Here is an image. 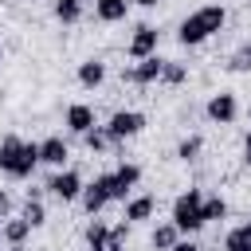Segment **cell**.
<instances>
[{"mask_svg":"<svg viewBox=\"0 0 251 251\" xmlns=\"http://www.w3.org/2000/svg\"><path fill=\"white\" fill-rule=\"evenodd\" d=\"M126 12H129V0H94V16H98L102 24L126 20Z\"/></svg>","mask_w":251,"mask_h":251,"instance_id":"obj_13","label":"cell"},{"mask_svg":"<svg viewBox=\"0 0 251 251\" xmlns=\"http://www.w3.org/2000/svg\"><path fill=\"white\" fill-rule=\"evenodd\" d=\"M247 114H251V110H247Z\"/></svg>","mask_w":251,"mask_h":251,"instance_id":"obj_35","label":"cell"},{"mask_svg":"<svg viewBox=\"0 0 251 251\" xmlns=\"http://www.w3.org/2000/svg\"><path fill=\"white\" fill-rule=\"evenodd\" d=\"M169 251H200V247H196V243H188V239H176Z\"/></svg>","mask_w":251,"mask_h":251,"instance_id":"obj_27","label":"cell"},{"mask_svg":"<svg viewBox=\"0 0 251 251\" xmlns=\"http://www.w3.org/2000/svg\"><path fill=\"white\" fill-rule=\"evenodd\" d=\"M129 59H149V55H157V27H149V24H141L137 31H133V39H129Z\"/></svg>","mask_w":251,"mask_h":251,"instance_id":"obj_8","label":"cell"},{"mask_svg":"<svg viewBox=\"0 0 251 251\" xmlns=\"http://www.w3.org/2000/svg\"><path fill=\"white\" fill-rule=\"evenodd\" d=\"M0 59H4V55H0Z\"/></svg>","mask_w":251,"mask_h":251,"instance_id":"obj_34","label":"cell"},{"mask_svg":"<svg viewBox=\"0 0 251 251\" xmlns=\"http://www.w3.org/2000/svg\"><path fill=\"white\" fill-rule=\"evenodd\" d=\"M78 16H82V0H55V20L75 24Z\"/></svg>","mask_w":251,"mask_h":251,"instance_id":"obj_20","label":"cell"},{"mask_svg":"<svg viewBox=\"0 0 251 251\" xmlns=\"http://www.w3.org/2000/svg\"><path fill=\"white\" fill-rule=\"evenodd\" d=\"M235 114H239V106H235V94L220 90V94H212V98H208V118H212V122L227 126V122H235Z\"/></svg>","mask_w":251,"mask_h":251,"instance_id":"obj_9","label":"cell"},{"mask_svg":"<svg viewBox=\"0 0 251 251\" xmlns=\"http://www.w3.org/2000/svg\"><path fill=\"white\" fill-rule=\"evenodd\" d=\"M200 204H204V192H200V188H188V192L176 196V204H173V224H176L180 235H192V231L204 227V212H200Z\"/></svg>","mask_w":251,"mask_h":251,"instance_id":"obj_3","label":"cell"},{"mask_svg":"<svg viewBox=\"0 0 251 251\" xmlns=\"http://www.w3.org/2000/svg\"><path fill=\"white\" fill-rule=\"evenodd\" d=\"M90 251H122V243H114V239H110V243H102V247H90Z\"/></svg>","mask_w":251,"mask_h":251,"instance_id":"obj_30","label":"cell"},{"mask_svg":"<svg viewBox=\"0 0 251 251\" xmlns=\"http://www.w3.org/2000/svg\"><path fill=\"white\" fill-rule=\"evenodd\" d=\"M67 157H71V149H67L63 137H47V141H39V165H55V169H63Z\"/></svg>","mask_w":251,"mask_h":251,"instance_id":"obj_10","label":"cell"},{"mask_svg":"<svg viewBox=\"0 0 251 251\" xmlns=\"http://www.w3.org/2000/svg\"><path fill=\"white\" fill-rule=\"evenodd\" d=\"M227 67H231V71H251V43H243V47L227 59Z\"/></svg>","mask_w":251,"mask_h":251,"instance_id":"obj_26","label":"cell"},{"mask_svg":"<svg viewBox=\"0 0 251 251\" xmlns=\"http://www.w3.org/2000/svg\"><path fill=\"white\" fill-rule=\"evenodd\" d=\"M200 212H204V224H212V220H224V216H227V200H224V196H204Z\"/></svg>","mask_w":251,"mask_h":251,"instance_id":"obj_19","label":"cell"},{"mask_svg":"<svg viewBox=\"0 0 251 251\" xmlns=\"http://www.w3.org/2000/svg\"><path fill=\"white\" fill-rule=\"evenodd\" d=\"M82 141H86V149H90V153H102V149L110 145L106 129H98V126H94V129H86V133H82Z\"/></svg>","mask_w":251,"mask_h":251,"instance_id":"obj_24","label":"cell"},{"mask_svg":"<svg viewBox=\"0 0 251 251\" xmlns=\"http://www.w3.org/2000/svg\"><path fill=\"white\" fill-rule=\"evenodd\" d=\"M224 251H251V224H239L224 235Z\"/></svg>","mask_w":251,"mask_h":251,"instance_id":"obj_15","label":"cell"},{"mask_svg":"<svg viewBox=\"0 0 251 251\" xmlns=\"http://www.w3.org/2000/svg\"><path fill=\"white\" fill-rule=\"evenodd\" d=\"M12 251H20V247H12Z\"/></svg>","mask_w":251,"mask_h":251,"instance_id":"obj_33","label":"cell"},{"mask_svg":"<svg viewBox=\"0 0 251 251\" xmlns=\"http://www.w3.org/2000/svg\"><path fill=\"white\" fill-rule=\"evenodd\" d=\"M243 161H247V165H251V133H247V137H243Z\"/></svg>","mask_w":251,"mask_h":251,"instance_id":"obj_29","label":"cell"},{"mask_svg":"<svg viewBox=\"0 0 251 251\" xmlns=\"http://www.w3.org/2000/svg\"><path fill=\"white\" fill-rule=\"evenodd\" d=\"M0 227H4V224H0ZM0 239H4V231H0Z\"/></svg>","mask_w":251,"mask_h":251,"instance_id":"obj_32","label":"cell"},{"mask_svg":"<svg viewBox=\"0 0 251 251\" xmlns=\"http://www.w3.org/2000/svg\"><path fill=\"white\" fill-rule=\"evenodd\" d=\"M141 180V169L137 165H129V161H122L118 169H114V200H126L129 196V188Z\"/></svg>","mask_w":251,"mask_h":251,"instance_id":"obj_11","label":"cell"},{"mask_svg":"<svg viewBox=\"0 0 251 251\" xmlns=\"http://www.w3.org/2000/svg\"><path fill=\"white\" fill-rule=\"evenodd\" d=\"M67 129L71 133H86V129H94V110L86 106V102H75V106H67Z\"/></svg>","mask_w":251,"mask_h":251,"instance_id":"obj_12","label":"cell"},{"mask_svg":"<svg viewBox=\"0 0 251 251\" xmlns=\"http://www.w3.org/2000/svg\"><path fill=\"white\" fill-rule=\"evenodd\" d=\"M184 78H188V67H184V63H169V59H165V67H161V82L180 86Z\"/></svg>","mask_w":251,"mask_h":251,"instance_id":"obj_21","label":"cell"},{"mask_svg":"<svg viewBox=\"0 0 251 251\" xmlns=\"http://www.w3.org/2000/svg\"><path fill=\"white\" fill-rule=\"evenodd\" d=\"M133 4H141V8H153V4H157V0H133Z\"/></svg>","mask_w":251,"mask_h":251,"instance_id":"obj_31","label":"cell"},{"mask_svg":"<svg viewBox=\"0 0 251 251\" xmlns=\"http://www.w3.org/2000/svg\"><path fill=\"white\" fill-rule=\"evenodd\" d=\"M161 67H165V59H157V55L137 59V67H129V71H126V82H133V86H149V82H157V78H161Z\"/></svg>","mask_w":251,"mask_h":251,"instance_id":"obj_7","label":"cell"},{"mask_svg":"<svg viewBox=\"0 0 251 251\" xmlns=\"http://www.w3.org/2000/svg\"><path fill=\"white\" fill-rule=\"evenodd\" d=\"M106 239H110V227H106L102 220H90V224H86V247H102Z\"/></svg>","mask_w":251,"mask_h":251,"instance_id":"obj_22","label":"cell"},{"mask_svg":"<svg viewBox=\"0 0 251 251\" xmlns=\"http://www.w3.org/2000/svg\"><path fill=\"white\" fill-rule=\"evenodd\" d=\"M176 239H180V231H176V224L169 220V224H157V231H153V239H149V243H153L157 251H169Z\"/></svg>","mask_w":251,"mask_h":251,"instance_id":"obj_18","label":"cell"},{"mask_svg":"<svg viewBox=\"0 0 251 251\" xmlns=\"http://www.w3.org/2000/svg\"><path fill=\"white\" fill-rule=\"evenodd\" d=\"M224 20H227V12H224L220 4H204V8H196L192 16H184V20H180L176 39H180L184 47H196V43H204L208 35H216V31L224 27Z\"/></svg>","mask_w":251,"mask_h":251,"instance_id":"obj_1","label":"cell"},{"mask_svg":"<svg viewBox=\"0 0 251 251\" xmlns=\"http://www.w3.org/2000/svg\"><path fill=\"white\" fill-rule=\"evenodd\" d=\"M35 165H39V141H24V137H4L0 141V173L24 180V176H31Z\"/></svg>","mask_w":251,"mask_h":251,"instance_id":"obj_2","label":"cell"},{"mask_svg":"<svg viewBox=\"0 0 251 251\" xmlns=\"http://www.w3.org/2000/svg\"><path fill=\"white\" fill-rule=\"evenodd\" d=\"M102 129H106L110 145H122L126 137H137V133L145 129V118H141L137 110H118V114H114V118H110Z\"/></svg>","mask_w":251,"mask_h":251,"instance_id":"obj_4","label":"cell"},{"mask_svg":"<svg viewBox=\"0 0 251 251\" xmlns=\"http://www.w3.org/2000/svg\"><path fill=\"white\" fill-rule=\"evenodd\" d=\"M24 220H27L31 227H39V224L47 220V212H43V204H39V200H27V204H24Z\"/></svg>","mask_w":251,"mask_h":251,"instance_id":"obj_25","label":"cell"},{"mask_svg":"<svg viewBox=\"0 0 251 251\" xmlns=\"http://www.w3.org/2000/svg\"><path fill=\"white\" fill-rule=\"evenodd\" d=\"M200 149H204V141L192 133V137H184V141L176 145V157H180V161H196V157H200Z\"/></svg>","mask_w":251,"mask_h":251,"instance_id":"obj_23","label":"cell"},{"mask_svg":"<svg viewBox=\"0 0 251 251\" xmlns=\"http://www.w3.org/2000/svg\"><path fill=\"white\" fill-rule=\"evenodd\" d=\"M0 231H4V243H12V247H20V243L27 239V231H31V224H27L24 216H20V220H8V224H4Z\"/></svg>","mask_w":251,"mask_h":251,"instance_id":"obj_17","label":"cell"},{"mask_svg":"<svg viewBox=\"0 0 251 251\" xmlns=\"http://www.w3.org/2000/svg\"><path fill=\"white\" fill-rule=\"evenodd\" d=\"M47 188L67 204V200H78V196H82V176H78L75 169H63V173H55V176L47 180Z\"/></svg>","mask_w":251,"mask_h":251,"instance_id":"obj_6","label":"cell"},{"mask_svg":"<svg viewBox=\"0 0 251 251\" xmlns=\"http://www.w3.org/2000/svg\"><path fill=\"white\" fill-rule=\"evenodd\" d=\"M102 78H106V67H102L98 59H86V63L78 67V82H82L86 90H94V86H102Z\"/></svg>","mask_w":251,"mask_h":251,"instance_id":"obj_14","label":"cell"},{"mask_svg":"<svg viewBox=\"0 0 251 251\" xmlns=\"http://www.w3.org/2000/svg\"><path fill=\"white\" fill-rule=\"evenodd\" d=\"M153 216V196H133L129 204H126V224H133V220H149Z\"/></svg>","mask_w":251,"mask_h":251,"instance_id":"obj_16","label":"cell"},{"mask_svg":"<svg viewBox=\"0 0 251 251\" xmlns=\"http://www.w3.org/2000/svg\"><path fill=\"white\" fill-rule=\"evenodd\" d=\"M8 208H12V200H8V192H4V188H0V220H4V216H8Z\"/></svg>","mask_w":251,"mask_h":251,"instance_id":"obj_28","label":"cell"},{"mask_svg":"<svg viewBox=\"0 0 251 251\" xmlns=\"http://www.w3.org/2000/svg\"><path fill=\"white\" fill-rule=\"evenodd\" d=\"M82 208L90 212V216H98L110 200H114V173H102V176H94L90 184H82Z\"/></svg>","mask_w":251,"mask_h":251,"instance_id":"obj_5","label":"cell"}]
</instances>
